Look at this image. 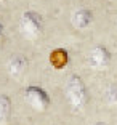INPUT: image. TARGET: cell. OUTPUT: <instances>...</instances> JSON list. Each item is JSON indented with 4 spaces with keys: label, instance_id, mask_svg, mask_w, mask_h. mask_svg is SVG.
Segmentation results:
<instances>
[{
    "label": "cell",
    "instance_id": "6da1fadb",
    "mask_svg": "<svg viewBox=\"0 0 117 125\" xmlns=\"http://www.w3.org/2000/svg\"><path fill=\"white\" fill-rule=\"evenodd\" d=\"M66 95L69 99L71 106L74 109H82L85 104L88 103V92L85 87L84 80L79 75H72L67 82V88H66Z\"/></svg>",
    "mask_w": 117,
    "mask_h": 125
},
{
    "label": "cell",
    "instance_id": "7a4b0ae2",
    "mask_svg": "<svg viewBox=\"0 0 117 125\" xmlns=\"http://www.w3.org/2000/svg\"><path fill=\"white\" fill-rule=\"evenodd\" d=\"M19 29H21V34L29 39V40H34L37 37H40L42 34V18L40 15H37L35 11H26L22 13L21 21H19Z\"/></svg>",
    "mask_w": 117,
    "mask_h": 125
},
{
    "label": "cell",
    "instance_id": "3957f363",
    "mask_svg": "<svg viewBox=\"0 0 117 125\" xmlns=\"http://www.w3.org/2000/svg\"><path fill=\"white\" fill-rule=\"evenodd\" d=\"M24 99L32 109L39 111V112H43L50 106L48 93L43 88H40V87H35V85H31V87H27L24 90Z\"/></svg>",
    "mask_w": 117,
    "mask_h": 125
},
{
    "label": "cell",
    "instance_id": "277c9868",
    "mask_svg": "<svg viewBox=\"0 0 117 125\" xmlns=\"http://www.w3.org/2000/svg\"><path fill=\"white\" fill-rule=\"evenodd\" d=\"M88 62H90L93 67H98V69H103V67L109 66L111 52L104 47V45H96V47H93L92 50H90Z\"/></svg>",
    "mask_w": 117,
    "mask_h": 125
},
{
    "label": "cell",
    "instance_id": "5b68a950",
    "mask_svg": "<svg viewBox=\"0 0 117 125\" xmlns=\"http://www.w3.org/2000/svg\"><path fill=\"white\" fill-rule=\"evenodd\" d=\"M92 19H93V15L88 8H77L72 13V26L79 31L87 29L92 24Z\"/></svg>",
    "mask_w": 117,
    "mask_h": 125
},
{
    "label": "cell",
    "instance_id": "8992f818",
    "mask_svg": "<svg viewBox=\"0 0 117 125\" xmlns=\"http://www.w3.org/2000/svg\"><path fill=\"white\" fill-rule=\"evenodd\" d=\"M48 61L53 69H64L69 64V53L66 48H55V50H51Z\"/></svg>",
    "mask_w": 117,
    "mask_h": 125
},
{
    "label": "cell",
    "instance_id": "52a82bcc",
    "mask_svg": "<svg viewBox=\"0 0 117 125\" xmlns=\"http://www.w3.org/2000/svg\"><path fill=\"white\" fill-rule=\"evenodd\" d=\"M27 69V59L22 55H16L10 59L8 62V74L11 77H19L24 74V71Z\"/></svg>",
    "mask_w": 117,
    "mask_h": 125
},
{
    "label": "cell",
    "instance_id": "ba28073f",
    "mask_svg": "<svg viewBox=\"0 0 117 125\" xmlns=\"http://www.w3.org/2000/svg\"><path fill=\"white\" fill-rule=\"evenodd\" d=\"M11 115V99L7 95H0V125H5Z\"/></svg>",
    "mask_w": 117,
    "mask_h": 125
},
{
    "label": "cell",
    "instance_id": "9c48e42d",
    "mask_svg": "<svg viewBox=\"0 0 117 125\" xmlns=\"http://www.w3.org/2000/svg\"><path fill=\"white\" fill-rule=\"evenodd\" d=\"M106 101H107V104H111V106H116L117 104V83H112V85L107 87Z\"/></svg>",
    "mask_w": 117,
    "mask_h": 125
},
{
    "label": "cell",
    "instance_id": "30bf717a",
    "mask_svg": "<svg viewBox=\"0 0 117 125\" xmlns=\"http://www.w3.org/2000/svg\"><path fill=\"white\" fill-rule=\"evenodd\" d=\"M2 34H3V24L0 22V37H2Z\"/></svg>",
    "mask_w": 117,
    "mask_h": 125
},
{
    "label": "cell",
    "instance_id": "8fae6325",
    "mask_svg": "<svg viewBox=\"0 0 117 125\" xmlns=\"http://www.w3.org/2000/svg\"><path fill=\"white\" fill-rule=\"evenodd\" d=\"M95 125H107V124H104V122H98V124H95Z\"/></svg>",
    "mask_w": 117,
    "mask_h": 125
}]
</instances>
